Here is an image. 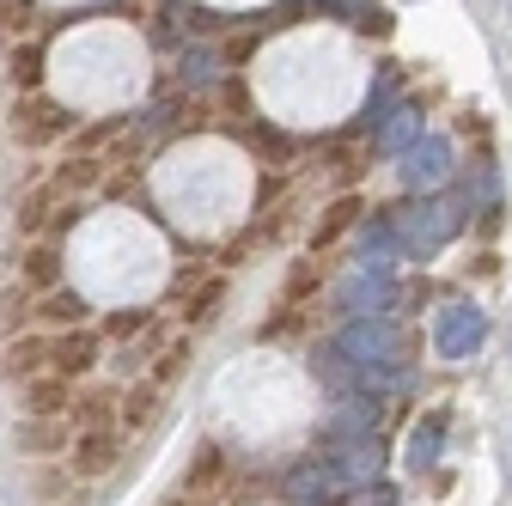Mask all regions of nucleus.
I'll return each mask as SVG.
<instances>
[{"label":"nucleus","instance_id":"f257e3e1","mask_svg":"<svg viewBox=\"0 0 512 506\" xmlns=\"http://www.w3.org/2000/svg\"><path fill=\"white\" fill-rule=\"evenodd\" d=\"M330 348H336V354L366 378V385H372L378 372H391V366H397L403 336H397V324H391V318H348V324H342V336H336Z\"/></svg>","mask_w":512,"mask_h":506},{"label":"nucleus","instance_id":"f03ea898","mask_svg":"<svg viewBox=\"0 0 512 506\" xmlns=\"http://www.w3.org/2000/svg\"><path fill=\"white\" fill-rule=\"evenodd\" d=\"M397 220V238H403V250H421V257H433L439 244H452L458 238V226H464V208L458 202H421V208H409V214H391Z\"/></svg>","mask_w":512,"mask_h":506},{"label":"nucleus","instance_id":"7ed1b4c3","mask_svg":"<svg viewBox=\"0 0 512 506\" xmlns=\"http://www.w3.org/2000/svg\"><path fill=\"white\" fill-rule=\"evenodd\" d=\"M482 342H488V311H482V305L452 299V305L439 311V324H433V348H439L445 360H470Z\"/></svg>","mask_w":512,"mask_h":506},{"label":"nucleus","instance_id":"20e7f679","mask_svg":"<svg viewBox=\"0 0 512 506\" xmlns=\"http://www.w3.org/2000/svg\"><path fill=\"white\" fill-rule=\"evenodd\" d=\"M122 464V427H86L68 439V476L80 482H104Z\"/></svg>","mask_w":512,"mask_h":506},{"label":"nucleus","instance_id":"39448f33","mask_svg":"<svg viewBox=\"0 0 512 506\" xmlns=\"http://www.w3.org/2000/svg\"><path fill=\"white\" fill-rule=\"evenodd\" d=\"M336 305L348 311V318H384V311L397 305V281H391V269L360 263V269L336 287Z\"/></svg>","mask_w":512,"mask_h":506},{"label":"nucleus","instance_id":"423d86ee","mask_svg":"<svg viewBox=\"0 0 512 506\" xmlns=\"http://www.w3.org/2000/svg\"><path fill=\"white\" fill-rule=\"evenodd\" d=\"M281 494H287L293 506H336L348 488L336 482V470H330L324 458H299V464L281 476Z\"/></svg>","mask_w":512,"mask_h":506},{"label":"nucleus","instance_id":"0eeeda50","mask_svg":"<svg viewBox=\"0 0 512 506\" xmlns=\"http://www.w3.org/2000/svg\"><path fill=\"white\" fill-rule=\"evenodd\" d=\"M74 129V116L49 104V98H19V116H13V141L19 147H43V141H61Z\"/></svg>","mask_w":512,"mask_h":506},{"label":"nucleus","instance_id":"6e6552de","mask_svg":"<svg viewBox=\"0 0 512 506\" xmlns=\"http://www.w3.org/2000/svg\"><path fill=\"white\" fill-rule=\"evenodd\" d=\"M445 177H452V141L421 135V141L403 153V183H409V189H421V196H433Z\"/></svg>","mask_w":512,"mask_h":506},{"label":"nucleus","instance_id":"1a4fd4ad","mask_svg":"<svg viewBox=\"0 0 512 506\" xmlns=\"http://www.w3.org/2000/svg\"><path fill=\"white\" fill-rule=\"evenodd\" d=\"M98 360H104V342H98L86 324H80V330H61V336L49 342V372L68 378V385H74V378H86Z\"/></svg>","mask_w":512,"mask_h":506},{"label":"nucleus","instance_id":"9d476101","mask_svg":"<svg viewBox=\"0 0 512 506\" xmlns=\"http://www.w3.org/2000/svg\"><path fill=\"white\" fill-rule=\"evenodd\" d=\"M324 464L336 470V482H342V488H366V482H378V470H384L378 439H342V446H330V452H324Z\"/></svg>","mask_w":512,"mask_h":506},{"label":"nucleus","instance_id":"9b49d317","mask_svg":"<svg viewBox=\"0 0 512 506\" xmlns=\"http://www.w3.org/2000/svg\"><path fill=\"white\" fill-rule=\"evenodd\" d=\"M378 397H342L336 403V415L324 421V439H330V446H342V439H372L378 433Z\"/></svg>","mask_w":512,"mask_h":506},{"label":"nucleus","instance_id":"f8f14e48","mask_svg":"<svg viewBox=\"0 0 512 506\" xmlns=\"http://www.w3.org/2000/svg\"><path fill=\"white\" fill-rule=\"evenodd\" d=\"M68 403H74V385H68V378H55V372L25 378V415H31V421H61V415H68Z\"/></svg>","mask_w":512,"mask_h":506},{"label":"nucleus","instance_id":"ddd939ff","mask_svg":"<svg viewBox=\"0 0 512 506\" xmlns=\"http://www.w3.org/2000/svg\"><path fill=\"white\" fill-rule=\"evenodd\" d=\"M415 141H421V110H415V104H397V110L372 129V147H378V153H409Z\"/></svg>","mask_w":512,"mask_h":506},{"label":"nucleus","instance_id":"4468645a","mask_svg":"<svg viewBox=\"0 0 512 506\" xmlns=\"http://www.w3.org/2000/svg\"><path fill=\"white\" fill-rule=\"evenodd\" d=\"M49 372V336H13L7 342V378L13 385H25V378Z\"/></svg>","mask_w":512,"mask_h":506},{"label":"nucleus","instance_id":"2eb2a0df","mask_svg":"<svg viewBox=\"0 0 512 506\" xmlns=\"http://www.w3.org/2000/svg\"><path fill=\"white\" fill-rule=\"evenodd\" d=\"M31 324H49V330H80V324H86V299L55 287V293H49V299L31 311Z\"/></svg>","mask_w":512,"mask_h":506},{"label":"nucleus","instance_id":"dca6fc26","mask_svg":"<svg viewBox=\"0 0 512 506\" xmlns=\"http://www.w3.org/2000/svg\"><path fill=\"white\" fill-rule=\"evenodd\" d=\"M439 446H445V415L415 421V433H409V470H415V476L433 470V464H439Z\"/></svg>","mask_w":512,"mask_h":506},{"label":"nucleus","instance_id":"f3484780","mask_svg":"<svg viewBox=\"0 0 512 506\" xmlns=\"http://www.w3.org/2000/svg\"><path fill=\"white\" fill-rule=\"evenodd\" d=\"M360 244H366V263H372V269H391V257H397V250H403V238H397V220H391V214H378V220H366Z\"/></svg>","mask_w":512,"mask_h":506},{"label":"nucleus","instance_id":"a211bd4d","mask_svg":"<svg viewBox=\"0 0 512 506\" xmlns=\"http://www.w3.org/2000/svg\"><path fill=\"white\" fill-rule=\"evenodd\" d=\"M226 476H232V464L220 458V446H202L196 464H189V476H183V494H189V500H202V494H208L214 482H226Z\"/></svg>","mask_w":512,"mask_h":506},{"label":"nucleus","instance_id":"6ab92c4d","mask_svg":"<svg viewBox=\"0 0 512 506\" xmlns=\"http://www.w3.org/2000/svg\"><path fill=\"white\" fill-rule=\"evenodd\" d=\"M19 281L37 293V287H55L61 281V257H55V250L49 244H37V250H25V269H19Z\"/></svg>","mask_w":512,"mask_h":506},{"label":"nucleus","instance_id":"aec40b11","mask_svg":"<svg viewBox=\"0 0 512 506\" xmlns=\"http://www.w3.org/2000/svg\"><path fill=\"white\" fill-rule=\"evenodd\" d=\"M19 439H25V452H55L61 439H68V427H61V421H31V415H25Z\"/></svg>","mask_w":512,"mask_h":506},{"label":"nucleus","instance_id":"412c9836","mask_svg":"<svg viewBox=\"0 0 512 506\" xmlns=\"http://www.w3.org/2000/svg\"><path fill=\"white\" fill-rule=\"evenodd\" d=\"M354 506H397V488H384V482H366L354 494Z\"/></svg>","mask_w":512,"mask_h":506},{"label":"nucleus","instance_id":"4be33fe9","mask_svg":"<svg viewBox=\"0 0 512 506\" xmlns=\"http://www.w3.org/2000/svg\"><path fill=\"white\" fill-rule=\"evenodd\" d=\"M348 214H354V202H336V208L324 214V238H336V232L348 226Z\"/></svg>","mask_w":512,"mask_h":506},{"label":"nucleus","instance_id":"5701e85b","mask_svg":"<svg viewBox=\"0 0 512 506\" xmlns=\"http://www.w3.org/2000/svg\"><path fill=\"white\" fill-rule=\"evenodd\" d=\"M159 506H202V500H189V494H171V500H159Z\"/></svg>","mask_w":512,"mask_h":506}]
</instances>
